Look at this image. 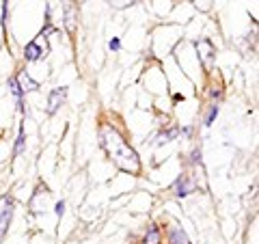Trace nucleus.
I'll list each match as a JSON object with an SVG mask.
<instances>
[{
    "instance_id": "nucleus-1",
    "label": "nucleus",
    "mask_w": 259,
    "mask_h": 244,
    "mask_svg": "<svg viewBox=\"0 0 259 244\" xmlns=\"http://www.w3.org/2000/svg\"><path fill=\"white\" fill-rule=\"evenodd\" d=\"M100 138H102L104 151L108 153V158L115 162L121 171L132 173V175L141 173V160H139V156H136V151L125 143V138L119 134L117 128L104 124L100 128Z\"/></svg>"
},
{
    "instance_id": "nucleus-2",
    "label": "nucleus",
    "mask_w": 259,
    "mask_h": 244,
    "mask_svg": "<svg viewBox=\"0 0 259 244\" xmlns=\"http://www.w3.org/2000/svg\"><path fill=\"white\" fill-rule=\"evenodd\" d=\"M13 197L11 194H3L0 197V238L7 233L11 225V218H13Z\"/></svg>"
},
{
    "instance_id": "nucleus-3",
    "label": "nucleus",
    "mask_w": 259,
    "mask_h": 244,
    "mask_svg": "<svg viewBox=\"0 0 259 244\" xmlns=\"http://www.w3.org/2000/svg\"><path fill=\"white\" fill-rule=\"evenodd\" d=\"M65 97H67V89H65V87L52 89L50 97H48V112H50V115H54V112L63 106V104H65Z\"/></svg>"
},
{
    "instance_id": "nucleus-4",
    "label": "nucleus",
    "mask_w": 259,
    "mask_h": 244,
    "mask_svg": "<svg viewBox=\"0 0 259 244\" xmlns=\"http://www.w3.org/2000/svg\"><path fill=\"white\" fill-rule=\"evenodd\" d=\"M15 83H18V87H20V91H22V93L37 91V89H39V85L35 83V80H30V76L26 74V71H20L18 78H15Z\"/></svg>"
},
{
    "instance_id": "nucleus-5",
    "label": "nucleus",
    "mask_w": 259,
    "mask_h": 244,
    "mask_svg": "<svg viewBox=\"0 0 259 244\" xmlns=\"http://www.w3.org/2000/svg\"><path fill=\"white\" fill-rule=\"evenodd\" d=\"M41 56H46V54H44L41 48H39V44H37V42L28 44V46H26V50H24V59H26L28 63H35V61L41 59Z\"/></svg>"
},
{
    "instance_id": "nucleus-6",
    "label": "nucleus",
    "mask_w": 259,
    "mask_h": 244,
    "mask_svg": "<svg viewBox=\"0 0 259 244\" xmlns=\"http://www.w3.org/2000/svg\"><path fill=\"white\" fill-rule=\"evenodd\" d=\"M65 26H67V32L69 35H74L76 32V7L74 5H69L67 7V11H65Z\"/></svg>"
},
{
    "instance_id": "nucleus-7",
    "label": "nucleus",
    "mask_w": 259,
    "mask_h": 244,
    "mask_svg": "<svg viewBox=\"0 0 259 244\" xmlns=\"http://www.w3.org/2000/svg\"><path fill=\"white\" fill-rule=\"evenodd\" d=\"M141 244H162V235H160V229L156 225H151L147 233H145V238L141 240Z\"/></svg>"
},
{
    "instance_id": "nucleus-8",
    "label": "nucleus",
    "mask_w": 259,
    "mask_h": 244,
    "mask_svg": "<svg viewBox=\"0 0 259 244\" xmlns=\"http://www.w3.org/2000/svg\"><path fill=\"white\" fill-rule=\"evenodd\" d=\"M175 190H177V192H175L177 197H186V194H190V192L194 190V184L188 180V177H182V180L175 184Z\"/></svg>"
},
{
    "instance_id": "nucleus-9",
    "label": "nucleus",
    "mask_w": 259,
    "mask_h": 244,
    "mask_svg": "<svg viewBox=\"0 0 259 244\" xmlns=\"http://www.w3.org/2000/svg\"><path fill=\"white\" fill-rule=\"evenodd\" d=\"M171 244H190V242H188L186 233L180 229V227H173L171 229Z\"/></svg>"
},
{
    "instance_id": "nucleus-10",
    "label": "nucleus",
    "mask_w": 259,
    "mask_h": 244,
    "mask_svg": "<svg viewBox=\"0 0 259 244\" xmlns=\"http://www.w3.org/2000/svg\"><path fill=\"white\" fill-rule=\"evenodd\" d=\"M24 151V130H20V136H18V145H15V156H20Z\"/></svg>"
},
{
    "instance_id": "nucleus-11",
    "label": "nucleus",
    "mask_w": 259,
    "mask_h": 244,
    "mask_svg": "<svg viewBox=\"0 0 259 244\" xmlns=\"http://www.w3.org/2000/svg\"><path fill=\"white\" fill-rule=\"evenodd\" d=\"M9 87H11V91H13V95H15V97H18V100H20V97H22V91H20V87H18V83H15V78H11V80H9Z\"/></svg>"
},
{
    "instance_id": "nucleus-12",
    "label": "nucleus",
    "mask_w": 259,
    "mask_h": 244,
    "mask_svg": "<svg viewBox=\"0 0 259 244\" xmlns=\"http://www.w3.org/2000/svg\"><path fill=\"white\" fill-rule=\"evenodd\" d=\"M216 115H218V106H212V110H209V115H207V119H205V124H207V126L212 124Z\"/></svg>"
},
{
    "instance_id": "nucleus-13",
    "label": "nucleus",
    "mask_w": 259,
    "mask_h": 244,
    "mask_svg": "<svg viewBox=\"0 0 259 244\" xmlns=\"http://www.w3.org/2000/svg\"><path fill=\"white\" fill-rule=\"evenodd\" d=\"M132 3H134V0H110V5H115V7H127Z\"/></svg>"
},
{
    "instance_id": "nucleus-14",
    "label": "nucleus",
    "mask_w": 259,
    "mask_h": 244,
    "mask_svg": "<svg viewBox=\"0 0 259 244\" xmlns=\"http://www.w3.org/2000/svg\"><path fill=\"white\" fill-rule=\"evenodd\" d=\"M56 214H59V216L63 214V203H59V206H56Z\"/></svg>"
},
{
    "instance_id": "nucleus-15",
    "label": "nucleus",
    "mask_w": 259,
    "mask_h": 244,
    "mask_svg": "<svg viewBox=\"0 0 259 244\" xmlns=\"http://www.w3.org/2000/svg\"><path fill=\"white\" fill-rule=\"evenodd\" d=\"M110 48H112V50H117V48H119V42H117V39H115V42H110Z\"/></svg>"
}]
</instances>
